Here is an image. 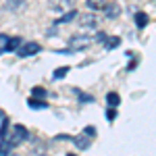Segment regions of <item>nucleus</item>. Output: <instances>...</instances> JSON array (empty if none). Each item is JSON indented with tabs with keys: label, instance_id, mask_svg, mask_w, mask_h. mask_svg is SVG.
I'll return each instance as SVG.
<instances>
[{
	"label": "nucleus",
	"instance_id": "f8f14e48",
	"mask_svg": "<svg viewBox=\"0 0 156 156\" xmlns=\"http://www.w3.org/2000/svg\"><path fill=\"white\" fill-rule=\"evenodd\" d=\"M106 104H108V106H112V108H117L121 104V96L117 94V92H108V94H106Z\"/></svg>",
	"mask_w": 156,
	"mask_h": 156
},
{
	"label": "nucleus",
	"instance_id": "aec40b11",
	"mask_svg": "<svg viewBox=\"0 0 156 156\" xmlns=\"http://www.w3.org/2000/svg\"><path fill=\"white\" fill-rule=\"evenodd\" d=\"M106 119H108V121H115V119H117V108L108 106V110H106Z\"/></svg>",
	"mask_w": 156,
	"mask_h": 156
},
{
	"label": "nucleus",
	"instance_id": "5701e85b",
	"mask_svg": "<svg viewBox=\"0 0 156 156\" xmlns=\"http://www.w3.org/2000/svg\"><path fill=\"white\" fill-rule=\"evenodd\" d=\"M85 135H96V129H94V127H85Z\"/></svg>",
	"mask_w": 156,
	"mask_h": 156
},
{
	"label": "nucleus",
	"instance_id": "7ed1b4c3",
	"mask_svg": "<svg viewBox=\"0 0 156 156\" xmlns=\"http://www.w3.org/2000/svg\"><path fill=\"white\" fill-rule=\"evenodd\" d=\"M75 19H77V23L81 25V29H96L98 27V17L94 12H81Z\"/></svg>",
	"mask_w": 156,
	"mask_h": 156
},
{
	"label": "nucleus",
	"instance_id": "412c9836",
	"mask_svg": "<svg viewBox=\"0 0 156 156\" xmlns=\"http://www.w3.org/2000/svg\"><path fill=\"white\" fill-rule=\"evenodd\" d=\"M104 40H106V34H104V31H98L96 36H94V42H100V44H104Z\"/></svg>",
	"mask_w": 156,
	"mask_h": 156
},
{
	"label": "nucleus",
	"instance_id": "423d86ee",
	"mask_svg": "<svg viewBox=\"0 0 156 156\" xmlns=\"http://www.w3.org/2000/svg\"><path fill=\"white\" fill-rule=\"evenodd\" d=\"M71 142L75 144V148H79V150H87V148H90V144H92V140H90L85 133H81V135H75V137L71 135Z\"/></svg>",
	"mask_w": 156,
	"mask_h": 156
},
{
	"label": "nucleus",
	"instance_id": "1a4fd4ad",
	"mask_svg": "<svg viewBox=\"0 0 156 156\" xmlns=\"http://www.w3.org/2000/svg\"><path fill=\"white\" fill-rule=\"evenodd\" d=\"M77 15H79V12L75 11V9H69V11L65 12V15H62L60 19H56V25H65V23H71V21H73V19H75V17H77Z\"/></svg>",
	"mask_w": 156,
	"mask_h": 156
},
{
	"label": "nucleus",
	"instance_id": "4468645a",
	"mask_svg": "<svg viewBox=\"0 0 156 156\" xmlns=\"http://www.w3.org/2000/svg\"><path fill=\"white\" fill-rule=\"evenodd\" d=\"M85 4H87L90 11H102L104 4H106V0H85Z\"/></svg>",
	"mask_w": 156,
	"mask_h": 156
},
{
	"label": "nucleus",
	"instance_id": "6e6552de",
	"mask_svg": "<svg viewBox=\"0 0 156 156\" xmlns=\"http://www.w3.org/2000/svg\"><path fill=\"white\" fill-rule=\"evenodd\" d=\"M25 6H27L25 0H6V11L11 12H21L25 11Z\"/></svg>",
	"mask_w": 156,
	"mask_h": 156
},
{
	"label": "nucleus",
	"instance_id": "6ab92c4d",
	"mask_svg": "<svg viewBox=\"0 0 156 156\" xmlns=\"http://www.w3.org/2000/svg\"><path fill=\"white\" fill-rule=\"evenodd\" d=\"M31 96H34V98H44V96H46V90L37 85V87H34V90H31Z\"/></svg>",
	"mask_w": 156,
	"mask_h": 156
},
{
	"label": "nucleus",
	"instance_id": "f257e3e1",
	"mask_svg": "<svg viewBox=\"0 0 156 156\" xmlns=\"http://www.w3.org/2000/svg\"><path fill=\"white\" fill-rule=\"evenodd\" d=\"M0 140H2V137H0ZM4 140H9V142L17 148V146H21L23 142L29 140V131H27V127H23V125H12L11 131H6Z\"/></svg>",
	"mask_w": 156,
	"mask_h": 156
},
{
	"label": "nucleus",
	"instance_id": "dca6fc26",
	"mask_svg": "<svg viewBox=\"0 0 156 156\" xmlns=\"http://www.w3.org/2000/svg\"><path fill=\"white\" fill-rule=\"evenodd\" d=\"M119 44H121V37H117V36H112V37H108V36H106V40H104V46H106V50L117 48Z\"/></svg>",
	"mask_w": 156,
	"mask_h": 156
},
{
	"label": "nucleus",
	"instance_id": "20e7f679",
	"mask_svg": "<svg viewBox=\"0 0 156 156\" xmlns=\"http://www.w3.org/2000/svg\"><path fill=\"white\" fill-rule=\"evenodd\" d=\"M42 50V46L37 44V42H21V46L17 48V54L21 56V58H27V56H34V54H37Z\"/></svg>",
	"mask_w": 156,
	"mask_h": 156
},
{
	"label": "nucleus",
	"instance_id": "f03ea898",
	"mask_svg": "<svg viewBox=\"0 0 156 156\" xmlns=\"http://www.w3.org/2000/svg\"><path fill=\"white\" fill-rule=\"evenodd\" d=\"M94 44V37L92 36H83V34H75V36L69 37V52H81V50H87Z\"/></svg>",
	"mask_w": 156,
	"mask_h": 156
},
{
	"label": "nucleus",
	"instance_id": "2eb2a0df",
	"mask_svg": "<svg viewBox=\"0 0 156 156\" xmlns=\"http://www.w3.org/2000/svg\"><path fill=\"white\" fill-rule=\"evenodd\" d=\"M21 42H23V40L19 36H15V37L9 36V48H6V52H17V48L21 46Z\"/></svg>",
	"mask_w": 156,
	"mask_h": 156
},
{
	"label": "nucleus",
	"instance_id": "4be33fe9",
	"mask_svg": "<svg viewBox=\"0 0 156 156\" xmlns=\"http://www.w3.org/2000/svg\"><path fill=\"white\" fill-rule=\"evenodd\" d=\"M77 96H79V100H81V102H94V98L87 96V94H81V92H77Z\"/></svg>",
	"mask_w": 156,
	"mask_h": 156
},
{
	"label": "nucleus",
	"instance_id": "9b49d317",
	"mask_svg": "<svg viewBox=\"0 0 156 156\" xmlns=\"http://www.w3.org/2000/svg\"><path fill=\"white\" fill-rule=\"evenodd\" d=\"M12 150H15V146H12L9 140H4V137H2V140H0V156H9Z\"/></svg>",
	"mask_w": 156,
	"mask_h": 156
},
{
	"label": "nucleus",
	"instance_id": "ddd939ff",
	"mask_svg": "<svg viewBox=\"0 0 156 156\" xmlns=\"http://www.w3.org/2000/svg\"><path fill=\"white\" fill-rule=\"evenodd\" d=\"M27 104H29V108H36V110H42V108H48V104L44 102V100H40V98H29L27 100Z\"/></svg>",
	"mask_w": 156,
	"mask_h": 156
},
{
	"label": "nucleus",
	"instance_id": "39448f33",
	"mask_svg": "<svg viewBox=\"0 0 156 156\" xmlns=\"http://www.w3.org/2000/svg\"><path fill=\"white\" fill-rule=\"evenodd\" d=\"M73 6V0H48L50 11H69Z\"/></svg>",
	"mask_w": 156,
	"mask_h": 156
},
{
	"label": "nucleus",
	"instance_id": "0eeeda50",
	"mask_svg": "<svg viewBox=\"0 0 156 156\" xmlns=\"http://www.w3.org/2000/svg\"><path fill=\"white\" fill-rule=\"evenodd\" d=\"M102 11L106 12V17H108V19H117V17L121 15V6L117 4V2H106Z\"/></svg>",
	"mask_w": 156,
	"mask_h": 156
},
{
	"label": "nucleus",
	"instance_id": "a211bd4d",
	"mask_svg": "<svg viewBox=\"0 0 156 156\" xmlns=\"http://www.w3.org/2000/svg\"><path fill=\"white\" fill-rule=\"evenodd\" d=\"M69 71H71L69 67H58V69L54 71V79H62V77H65V75H67Z\"/></svg>",
	"mask_w": 156,
	"mask_h": 156
},
{
	"label": "nucleus",
	"instance_id": "f3484780",
	"mask_svg": "<svg viewBox=\"0 0 156 156\" xmlns=\"http://www.w3.org/2000/svg\"><path fill=\"white\" fill-rule=\"evenodd\" d=\"M9 48V36L6 34H0V54H4Z\"/></svg>",
	"mask_w": 156,
	"mask_h": 156
},
{
	"label": "nucleus",
	"instance_id": "b1692460",
	"mask_svg": "<svg viewBox=\"0 0 156 156\" xmlns=\"http://www.w3.org/2000/svg\"><path fill=\"white\" fill-rule=\"evenodd\" d=\"M4 117H6V112H4V110L0 108V119H4Z\"/></svg>",
	"mask_w": 156,
	"mask_h": 156
},
{
	"label": "nucleus",
	"instance_id": "9d476101",
	"mask_svg": "<svg viewBox=\"0 0 156 156\" xmlns=\"http://www.w3.org/2000/svg\"><path fill=\"white\" fill-rule=\"evenodd\" d=\"M133 19H135V25H137L140 29H144L146 25H148V21H150V17H148L146 12H142V11L135 12V17H133Z\"/></svg>",
	"mask_w": 156,
	"mask_h": 156
}]
</instances>
